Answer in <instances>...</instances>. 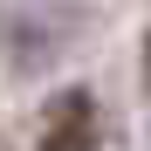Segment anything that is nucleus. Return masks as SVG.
I'll use <instances>...</instances> for the list:
<instances>
[{"label":"nucleus","mask_w":151,"mask_h":151,"mask_svg":"<svg viewBox=\"0 0 151 151\" xmlns=\"http://www.w3.org/2000/svg\"><path fill=\"white\" fill-rule=\"evenodd\" d=\"M144 76H151V41H144Z\"/></svg>","instance_id":"f03ea898"},{"label":"nucleus","mask_w":151,"mask_h":151,"mask_svg":"<svg viewBox=\"0 0 151 151\" xmlns=\"http://www.w3.org/2000/svg\"><path fill=\"white\" fill-rule=\"evenodd\" d=\"M96 144V110H89V96H62L55 117H48V131H41V151H89Z\"/></svg>","instance_id":"f257e3e1"}]
</instances>
